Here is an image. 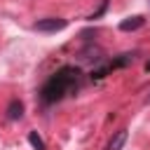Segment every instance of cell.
Returning a JSON list of instances; mask_svg holds the SVG:
<instances>
[{
    "label": "cell",
    "instance_id": "1",
    "mask_svg": "<svg viewBox=\"0 0 150 150\" xmlns=\"http://www.w3.org/2000/svg\"><path fill=\"white\" fill-rule=\"evenodd\" d=\"M82 87V70L77 66H61L40 89V98L45 105H52L56 101H63L66 96L80 91Z\"/></svg>",
    "mask_w": 150,
    "mask_h": 150
},
{
    "label": "cell",
    "instance_id": "2",
    "mask_svg": "<svg viewBox=\"0 0 150 150\" xmlns=\"http://www.w3.org/2000/svg\"><path fill=\"white\" fill-rule=\"evenodd\" d=\"M134 61V54H120L117 59H110V61H105L101 68H94L91 70V77L94 80H101V77H105L110 70H115V68H122V66H127V63H131Z\"/></svg>",
    "mask_w": 150,
    "mask_h": 150
},
{
    "label": "cell",
    "instance_id": "3",
    "mask_svg": "<svg viewBox=\"0 0 150 150\" xmlns=\"http://www.w3.org/2000/svg\"><path fill=\"white\" fill-rule=\"evenodd\" d=\"M66 26H68V21H66V19H59V16L38 19V21L33 23V28H35V30H40V33H56V30H63Z\"/></svg>",
    "mask_w": 150,
    "mask_h": 150
},
{
    "label": "cell",
    "instance_id": "4",
    "mask_svg": "<svg viewBox=\"0 0 150 150\" xmlns=\"http://www.w3.org/2000/svg\"><path fill=\"white\" fill-rule=\"evenodd\" d=\"M5 117H7L9 122L21 120V117H23V103H21L19 98H12V101H9V105H7V110H5Z\"/></svg>",
    "mask_w": 150,
    "mask_h": 150
},
{
    "label": "cell",
    "instance_id": "5",
    "mask_svg": "<svg viewBox=\"0 0 150 150\" xmlns=\"http://www.w3.org/2000/svg\"><path fill=\"white\" fill-rule=\"evenodd\" d=\"M127 129H120V131H115L112 136H110V141H108V145H105V150H122L124 148V143H127Z\"/></svg>",
    "mask_w": 150,
    "mask_h": 150
},
{
    "label": "cell",
    "instance_id": "6",
    "mask_svg": "<svg viewBox=\"0 0 150 150\" xmlns=\"http://www.w3.org/2000/svg\"><path fill=\"white\" fill-rule=\"evenodd\" d=\"M143 23H145V19H143L141 14H136V16H129V19H124V21H120V30H124V33H129V30H138Z\"/></svg>",
    "mask_w": 150,
    "mask_h": 150
},
{
    "label": "cell",
    "instance_id": "7",
    "mask_svg": "<svg viewBox=\"0 0 150 150\" xmlns=\"http://www.w3.org/2000/svg\"><path fill=\"white\" fill-rule=\"evenodd\" d=\"M28 143H30L35 150H47V145H45V141L40 138L38 131H28Z\"/></svg>",
    "mask_w": 150,
    "mask_h": 150
},
{
    "label": "cell",
    "instance_id": "8",
    "mask_svg": "<svg viewBox=\"0 0 150 150\" xmlns=\"http://www.w3.org/2000/svg\"><path fill=\"white\" fill-rule=\"evenodd\" d=\"M143 68H145V70L150 73V61H145V66H143Z\"/></svg>",
    "mask_w": 150,
    "mask_h": 150
},
{
    "label": "cell",
    "instance_id": "9",
    "mask_svg": "<svg viewBox=\"0 0 150 150\" xmlns=\"http://www.w3.org/2000/svg\"><path fill=\"white\" fill-rule=\"evenodd\" d=\"M143 103H145V105H150V94L145 96V101H143Z\"/></svg>",
    "mask_w": 150,
    "mask_h": 150
}]
</instances>
